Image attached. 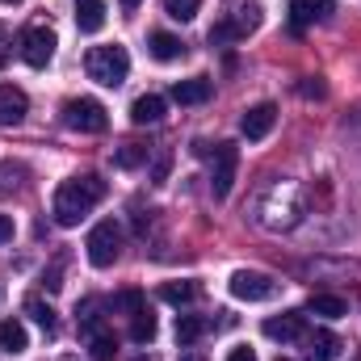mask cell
Instances as JSON below:
<instances>
[{
    "label": "cell",
    "instance_id": "19",
    "mask_svg": "<svg viewBox=\"0 0 361 361\" xmlns=\"http://www.w3.org/2000/svg\"><path fill=\"white\" fill-rule=\"evenodd\" d=\"M0 349L13 353V357L30 349V336H25V324L21 319H0Z\"/></svg>",
    "mask_w": 361,
    "mask_h": 361
},
{
    "label": "cell",
    "instance_id": "22",
    "mask_svg": "<svg viewBox=\"0 0 361 361\" xmlns=\"http://www.w3.org/2000/svg\"><path fill=\"white\" fill-rule=\"evenodd\" d=\"M160 298L173 302V307H185V302L197 298V281H164V286H160Z\"/></svg>",
    "mask_w": 361,
    "mask_h": 361
},
{
    "label": "cell",
    "instance_id": "20",
    "mask_svg": "<svg viewBox=\"0 0 361 361\" xmlns=\"http://www.w3.org/2000/svg\"><path fill=\"white\" fill-rule=\"evenodd\" d=\"M206 332H210V319H202V315H177V341L180 345H197Z\"/></svg>",
    "mask_w": 361,
    "mask_h": 361
},
{
    "label": "cell",
    "instance_id": "24",
    "mask_svg": "<svg viewBox=\"0 0 361 361\" xmlns=\"http://www.w3.org/2000/svg\"><path fill=\"white\" fill-rule=\"evenodd\" d=\"M114 164H118V169H139V164H147V147H143V143H122V147L114 152Z\"/></svg>",
    "mask_w": 361,
    "mask_h": 361
},
{
    "label": "cell",
    "instance_id": "31",
    "mask_svg": "<svg viewBox=\"0 0 361 361\" xmlns=\"http://www.w3.org/2000/svg\"><path fill=\"white\" fill-rule=\"evenodd\" d=\"M13 231H17V227H13V219H8V214H0V244H8V240H13Z\"/></svg>",
    "mask_w": 361,
    "mask_h": 361
},
{
    "label": "cell",
    "instance_id": "32",
    "mask_svg": "<svg viewBox=\"0 0 361 361\" xmlns=\"http://www.w3.org/2000/svg\"><path fill=\"white\" fill-rule=\"evenodd\" d=\"M169 177V156H160V160H156V180H164Z\"/></svg>",
    "mask_w": 361,
    "mask_h": 361
},
{
    "label": "cell",
    "instance_id": "28",
    "mask_svg": "<svg viewBox=\"0 0 361 361\" xmlns=\"http://www.w3.org/2000/svg\"><path fill=\"white\" fill-rule=\"evenodd\" d=\"M143 307H147L143 290H122V294L114 298V311H126V315H135V311H143Z\"/></svg>",
    "mask_w": 361,
    "mask_h": 361
},
{
    "label": "cell",
    "instance_id": "21",
    "mask_svg": "<svg viewBox=\"0 0 361 361\" xmlns=\"http://www.w3.org/2000/svg\"><path fill=\"white\" fill-rule=\"evenodd\" d=\"M307 311H311V315H324V319H341L349 307H345V298H336V294H311Z\"/></svg>",
    "mask_w": 361,
    "mask_h": 361
},
{
    "label": "cell",
    "instance_id": "29",
    "mask_svg": "<svg viewBox=\"0 0 361 361\" xmlns=\"http://www.w3.org/2000/svg\"><path fill=\"white\" fill-rule=\"evenodd\" d=\"M298 92H302V97H328V85L315 76V80H302V85H298Z\"/></svg>",
    "mask_w": 361,
    "mask_h": 361
},
{
    "label": "cell",
    "instance_id": "9",
    "mask_svg": "<svg viewBox=\"0 0 361 361\" xmlns=\"http://www.w3.org/2000/svg\"><path fill=\"white\" fill-rule=\"evenodd\" d=\"M273 122H277V105L273 101H261V105H252V109H244V118H240V130H244V139H265L273 130Z\"/></svg>",
    "mask_w": 361,
    "mask_h": 361
},
{
    "label": "cell",
    "instance_id": "34",
    "mask_svg": "<svg viewBox=\"0 0 361 361\" xmlns=\"http://www.w3.org/2000/svg\"><path fill=\"white\" fill-rule=\"evenodd\" d=\"M139 4H143V0H122V8H139Z\"/></svg>",
    "mask_w": 361,
    "mask_h": 361
},
{
    "label": "cell",
    "instance_id": "12",
    "mask_svg": "<svg viewBox=\"0 0 361 361\" xmlns=\"http://www.w3.org/2000/svg\"><path fill=\"white\" fill-rule=\"evenodd\" d=\"M164 109H169L164 97L143 92V97H135V105H130V122H135V126H156V122H164Z\"/></svg>",
    "mask_w": 361,
    "mask_h": 361
},
{
    "label": "cell",
    "instance_id": "6",
    "mask_svg": "<svg viewBox=\"0 0 361 361\" xmlns=\"http://www.w3.org/2000/svg\"><path fill=\"white\" fill-rule=\"evenodd\" d=\"M89 261L97 269H109L114 261H118V252H122V231H118V223L114 219H105V223H97L89 231Z\"/></svg>",
    "mask_w": 361,
    "mask_h": 361
},
{
    "label": "cell",
    "instance_id": "14",
    "mask_svg": "<svg viewBox=\"0 0 361 361\" xmlns=\"http://www.w3.org/2000/svg\"><path fill=\"white\" fill-rule=\"evenodd\" d=\"M332 13V0H290V25L294 30H307L315 21H324Z\"/></svg>",
    "mask_w": 361,
    "mask_h": 361
},
{
    "label": "cell",
    "instance_id": "16",
    "mask_svg": "<svg viewBox=\"0 0 361 361\" xmlns=\"http://www.w3.org/2000/svg\"><path fill=\"white\" fill-rule=\"evenodd\" d=\"M210 80L206 76H193V80H177L173 85V101L177 105H202V101H210Z\"/></svg>",
    "mask_w": 361,
    "mask_h": 361
},
{
    "label": "cell",
    "instance_id": "11",
    "mask_svg": "<svg viewBox=\"0 0 361 361\" xmlns=\"http://www.w3.org/2000/svg\"><path fill=\"white\" fill-rule=\"evenodd\" d=\"M30 109V97L17 85H0V126H17Z\"/></svg>",
    "mask_w": 361,
    "mask_h": 361
},
{
    "label": "cell",
    "instance_id": "33",
    "mask_svg": "<svg viewBox=\"0 0 361 361\" xmlns=\"http://www.w3.org/2000/svg\"><path fill=\"white\" fill-rule=\"evenodd\" d=\"M180 361H206V357H202V353H185Z\"/></svg>",
    "mask_w": 361,
    "mask_h": 361
},
{
    "label": "cell",
    "instance_id": "4",
    "mask_svg": "<svg viewBox=\"0 0 361 361\" xmlns=\"http://www.w3.org/2000/svg\"><path fill=\"white\" fill-rule=\"evenodd\" d=\"M63 126H72L80 135H101L109 126V114L92 97H72V101H63Z\"/></svg>",
    "mask_w": 361,
    "mask_h": 361
},
{
    "label": "cell",
    "instance_id": "23",
    "mask_svg": "<svg viewBox=\"0 0 361 361\" xmlns=\"http://www.w3.org/2000/svg\"><path fill=\"white\" fill-rule=\"evenodd\" d=\"M152 336H156V315L143 307V311L130 315V341H135V345H147Z\"/></svg>",
    "mask_w": 361,
    "mask_h": 361
},
{
    "label": "cell",
    "instance_id": "7",
    "mask_svg": "<svg viewBox=\"0 0 361 361\" xmlns=\"http://www.w3.org/2000/svg\"><path fill=\"white\" fill-rule=\"evenodd\" d=\"M55 47H59V38H55V30H47V25H25V30H21V59H25L30 68H47V63L55 59Z\"/></svg>",
    "mask_w": 361,
    "mask_h": 361
},
{
    "label": "cell",
    "instance_id": "13",
    "mask_svg": "<svg viewBox=\"0 0 361 361\" xmlns=\"http://www.w3.org/2000/svg\"><path fill=\"white\" fill-rule=\"evenodd\" d=\"M265 336L269 341H302V311H281L265 319Z\"/></svg>",
    "mask_w": 361,
    "mask_h": 361
},
{
    "label": "cell",
    "instance_id": "27",
    "mask_svg": "<svg viewBox=\"0 0 361 361\" xmlns=\"http://www.w3.org/2000/svg\"><path fill=\"white\" fill-rule=\"evenodd\" d=\"M25 315H34V324H38V328L55 332V311H51L42 298H30V302H25Z\"/></svg>",
    "mask_w": 361,
    "mask_h": 361
},
{
    "label": "cell",
    "instance_id": "30",
    "mask_svg": "<svg viewBox=\"0 0 361 361\" xmlns=\"http://www.w3.org/2000/svg\"><path fill=\"white\" fill-rule=\"evenodd\" d=\"M227 361H257V353H252L248 345H235V349L227 353Z\"/></svg>",
    "mask_w": 361,
    "mask_h": 361
},
{
    "label": "cell",
    "instance_id": "10",
    "mask_svg": "<svg viewBox=\"0 0 361 361\" xmlns=\"http://www.w3.org/2000/svg\"><path fill=\"white\" fill-rule=\"evenodd\" d=\"M341 353V336L328 332V328H315V332H302V357L307 361H332Z\"/></svg>",
    "mask_w": 361,
    "mask_h": 361
},
{
    "label": "cell",
    "instance_id": "36",
    "mask_svg": "<svg viewBox=\"0 0 361 361\" xmlns=\"http://www.w3.org/2000/svg\"><path fill=\"white\" fill-rule=\"evenodd\" d=\"M277 361H290V357H277Z\"/></svg>",
    "mask_w": 361,
    "mask_h": 361
},
{
    "label": "cell",
    "instance_id": "3",
    "mask_svg": "<svg viewBox=\"0 0 361 361\" xmlns=\"http://www.w3.org/2000/svg\"><path fill=\"white\" fill-rule=\"evenodd\" d=\"M85 72H89V80H97V85L118 89V85L130 76V55H126V47H118V42L92 47L89 59H85Z\"/></svg>",
    "mask_w": 361,
    "mask_h": 361
},
{
    "label": "cell",
    "instance_id": "1",
    "mask_svg": "<svg viewBox=\"0 0 361 361\" xmlns=\"http://www.w3.org/2000/svg\"><path fill=\"white\" fill-rule=\"evenodd\" d=\"M105 197V180L92 177V173H85V177H72L63 180L59 189H55V223L59 227H76L85 214H92V206Z\"/></svg>",
    "mask_w": 361,
    "mask_h": 361
},
{
    "label": "cell",
    "instance_id": "5",
    "mask_svg": "<svg viewBox=\"0 0 361 361\" xmlns=\"http://www.w3.org/2000/svg\"><path fill=\"white\" fill-rule=\"evenodd\" d=\"M235 169H240V147L235 143H214L210 147V189H214V197L231 193Z\"/></svg>",
    "mask_w": 361,
    "mask_h": 361
},
{
    "label": "cell",
    "instance_id": "26",
    "mask_svg": "<svg viewBox=\"0 0 361 361\" xmlns=\"http://www.w3.org/2000/svg\"><path fill=\"white\" fill-rule=\"evenodd\" d=\"M197 8H202V0H164V13H169L173 21H193Z\"/></svg>",
    "mask_w": 361,
    "mask_h": 361
},
{
    "label": "cell",
    "instance_id": "15",
    "mask_svg": "<svg viewBox=\"0 0 361 361\" xmlns=\"http://www.w3.org/2000/svg\"><path fill=\"white\" fill-rule=\"evenodd\" d=\"M147 51H152L156 63H177L180 55H185V42H180L177 34H169V30H156L147 38Z\"/></svg>",
    "mask_w": 361,
    "mask_h": 361
},
{
    "label": "cell",
    "instance_id": "8",
    "mask_svg": "<svg viewBox=\"0 0 361 361\" xmlns=\"http://www.w3.org/2000/svg\"><path fill=\"white\" fill-rule=\"evenodd\" d=\"M227 286H231V294L244 298V302H265V298L277 294V281H273L269 273H261V269H235Z\"/></svg>",
    "mask_w": 361,
    "mask_h": 361
},
{
    "label": "cell",
    "instance_id": "35",
    "mask_svg": "<svg viewBox=\"0 0 361 361\" xmlns=\"http://www.w3.org/2000/svg\"><path fill=\"white\" fill-rule=\"evenodd\" d=\"M0 4H21V0H0Z\"/></svg>",
    "mask_w": 361,
    "mask_h": 361
},
{
    "label": "cell",
    "instance_id": "2",
    "mask_svg": "<svg viewBox=\"0 0 361 361\" xmlns=\"http://www.w3.org/2000/svg\"><path fill=\"white\" fill-rule=\"evenodd\" d=\"M302 214H307V197H302V189H298L294 180L273 185L269 197L261 202V223H265L269 231H290Z\"/></svg>",
    "mask_w": 361,
    "mask_h": 361
},
{
    "label": "cell",
    "instance_id": "18",
    "mask_svg": "<svg viewBox=\"0 0 361 361\" xmlns=\"http://www.w3.org/2000/svg\"><path fill=\"white\" fill-rule=\"evenodd\" d=\"M105 25V0H76V30L97 34Z\"/></svg>",
    "mask_w": 361,
    "mask_h": 361
},
{
    "label": "cell",
    "instance_id": "25",
    "mask_svg": "<svg viewBox=\"0 0 361 361\" xmlns=\"http://www.w3.org/2000/svg\"><path fill=\"white\" fill-rule=\"evenodd\" d=\"M89 349H92V361H114V353H118V341L109 336V332H89Z\"/></svg>",
    "mask_w": 361,
    "mask_h": 361
},
{
    "label": "cell",
    "instance_id": "17",
    "mask_svg": "<svg viewBox=\"0 0 361 361\" xmlns=\"http://www.w3.org/2000/svg\"><path fill=\"white\" fill-rule=\"evenodd\" d=\"M227 25L235 30V38H248V34L261 25V4H257V0H244V4H235V13L227 17Z\"/></svg>",
    "mask_w": 361,
    "mask_h": 361
}]
</instances>
